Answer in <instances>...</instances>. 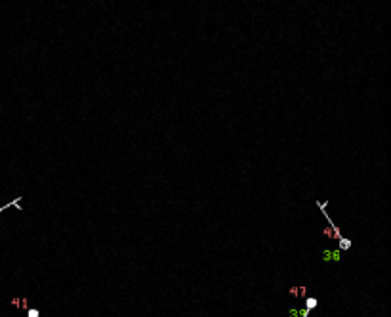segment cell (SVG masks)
I'll return each instance as SVG.
<instances>
[{
  "mask_svg": "<svg viewBox=\"0 0 391 317\" xmlns=\"http://www.w3.org/2000/svg\"><path fill=\"white\" fill-rule=\"evenodd\" d=\"M323 258H324V260L338 262V260L342 258V252H340V250H323Z\"/></svg>",
  "mask_w": 391,
  "mask_h": 317,
  "instance_id": "6da1fadb",
  "label": "cell"
},
{
  "mask_svg": "<svg viewBox=\"0 0 391 317\" xmlns=\"http://www.w3.org/2000/svg\"><path fill=\"white\" fill-rule=\"evenodd\" d=\"M13 307H21V310H29V304H27V298H13L12 300Z\"/></svg>",
  "mask_w": 391,
  "mask_h": 317,
  "instance_id": "7a4b0ae2",
  "label": "cell"
},
{
  "mask_svg": "<svg viewBox=\"0 0 391 317\" xmlns=\"http://www.w3.org/2000/svg\"><path fill=\"white\" fill-rule=\"evenodd\" d=\"M338 241H340V252L351 249V239H345V237H342V239H338Z\"/></svg>",
  "mask_w": 391,
  "mask_h": 317,
  "instance_id": "3957f363",
  "label": "cell"
},
{
  "mask_svg": "<svg viewBox=\"0 0 391 317\" xmlns=\"http://www.w3.org/2000/svg\"><path fill=\"white\" fill-rule=\"evenodd\" d=\"M19 202H21V197H17V199H13L12 202H8V205L0 206V212H2V210H6V208H10V206H17V208H21V206H19Z\"/></svg>",
  "mask_w": 391,
  "mask_h": 317,
  "instance_id": "277c9868",
  "label": "cell"
},
{
  "mask_svg": "<svg viewBox=\"0 0 391 317\" xmlns=\"http://www.w3.org/2000/svg\"><path fill=\"white\" fill-rule=\"evenodd\" d=\"M315 306H317V298H305V307L313 310Z\"/></svg>",
  "mask_w": 391,
  "mask_h": 317,
  "instance_id": "5b68a950",
  "label": "cell"
},
{
  "mask_svg": "<svg viewBox=\"0 0 391 317\" xmlns=\"http://www.w3.org/2000/svg\"><path fill=\"white\" fill-rule=\"evenodd\" d=\"M38 315H40V311H38V310H34V307L27 310V317H38Z\"/></svg>",
  "mask_w": 391,
  "mask_h": 317,
  "instance_id": "8992f818",
  "label": "cell"
}]
</instances>
